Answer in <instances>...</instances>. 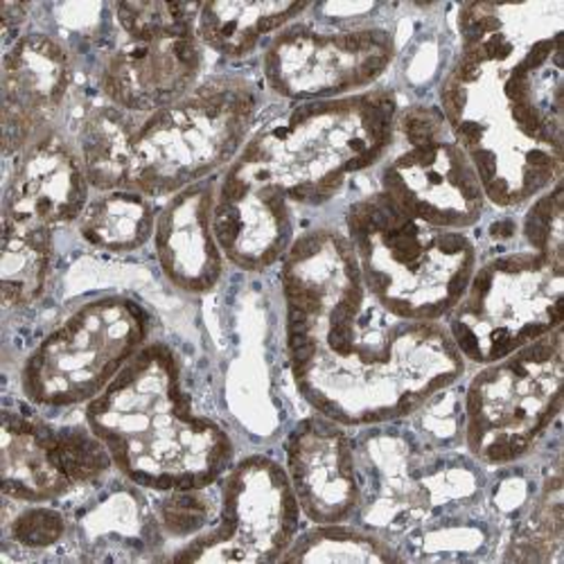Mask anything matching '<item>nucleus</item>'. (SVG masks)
I'll return each instance as SVG.
<instances>
[{
    "label": "nucleus",
    "instance_id": "nucleus-3",
    "mask_svg": "<svg viewBox=\"0 0 564 564\" xmlns=\"http://www.w3.org/2000/svg\"><path fill=\"white\" fill-rule=\"evenodd\" d=\"M400 109L393 88L375 86L262 120L217 181L213 226L226 262L251 273L280 264L301 232L299 210L330 204L387 159Z\"/></svg>",
    "mask_w": 564,
    "mask_h": 564
},
{
    "label": "nucleus",
    "instance_id": "nucleus-17",
    "mask_svg": "<svg viewBox=\"0 0 564 564\" xmlns=\"http://www.w3.org/2000/svg\"><path fill=\"white\" fill-rule=\"evenodd\" d=\"M290 486L307 524L355 522L361 486L348 427L312 413L290 430L285 445Z\"/></svg>",
    "mask_w": 564,
    "mask_h": 564
},
{
    "label": "nucleus",
    "instance_id": "nucleus-21",
    "mask_svg": "<svg viewBox=\"0 0 564 564\" xmlns=\"http://www.w3.org/2000/svg\"><path fill=\"white\" fill-rule=\"evenodd\" d=\"M312 3L282 0H213L202 3L197 34L208 53L228 62H242L288 25L303 19Z\"/></svg>",
    "mask_w": 564,
    "mask_h": 564
},
{
    "label": "nucleus",
    "instance_id": "nucleus-6",
    "mask_svg": "<svg viewBox=\"0 0 564 564\" xmlns=\"http://www.w3.org/2000/svg\"><path fill=\"white\" fill-rule=\"evenodd\" d=\"M357 432L361 503L355 524L395 549L434 524L477 512L488 499L486 467L465 449L434 445L413 427H402V420Z\"/></svg>",
    "mask_w": 564,
    "mask_h": 564
},
{
    "label": "nucleus",
    "instance_id": "nucleus-24",
    "mask_svg": "<svg viewBox=\"0 0 564 564\" xmlns=\"http://www.w3.org/2000/svg\"><path fill=\"white\" fill-rule=\"evenodd\" d=\"M159 206L133 191L93 193L77 230L79 238L105 253H133L154 238Z\"/></svg>",
    "mask_w": 564,
    "mask_h": 564
},
{
    "label": "nucleus",
    "instance_id": "nucleus-15",
    "mask_svg": "<svg viewBox=\"0 0 564 564\" xmlns=\"http://www.w3.org/2000/svg\"><path fill=\"white\" fill-rule=\"evenodd\" d=\"M75 55L68 45L43 30H28L0 64V124L3 154L14 161L32 140L57 124L75 86Z\"/></svg>",
    "mask_w": 564,
    "mask_h": 564
},
{
    "label": "nucleus",
    "instance_id": "nucleus-14",
    "mask_svg": "<svg viewBox=\"0 0 564 564\" xmlns=\"http://www.w3.org/2000/svg\"><path fill=\"white\" fill-rule=\"evenodd\" d=\"M116 475L109 449L82 425L3 406L0 492L12 503H59Z\"/></svg>",
    "mask_w": 564,
    "mask_h": 564
},
{
    "label": "nucleus",
    "instance_id": "nucleus-26",
    "mask_svg": "<svg viewBox=\"0 0 564 564\" xmlns=\"http://www.w3.org/2000/svg\"><path fill=\"white\" fill-rule=\"evenodd\" d=\"M280 562L296 564H387L404 562L402 553L382 535L355 522L310 524L301 529Z\"/></svg>",
    "mask_w": 564,
    "mask_h": 564
},
{
    "label": "nucleus",
    "instance_id": "nucleus-28",
    "mask_svg": "<svg viewBox=\"0 0 564 564\" xmlns=\"http://www.w3.org/2000/svg\"><path fill=\"white\" fill-rule=\"evenodd\" d=\"M202 3L178 0H124L109 6L118 32L127 39L197 32Z\"/></svg>",
    "mask_w": 564,
    "mask_h": 564
},
{
    "label": "nucleus",
    "instance_id": "nucleus-30",
    "mask_svg": "<svg viewBox=\"0 0 564 564\" xmlns=\"http://www.w3.org/2000/svg\"><path fill=\"white\" fill-rule=\"evenodd\" d=\"M522 247L564 264V187L562 181L524 206V215L517 226Z\"/></svg>",
    "mask_w": 564,
    "mask_h": 564
},
{
    "label": "nucleus",
    "instance_id": "nucleus-9",
    "mask_svg": "<svg viewBox=\"0 0 564 564\" xmlns=\"http://www.w3.org/2000/svg\"><path fill=\"white\" fill-rule=\"evenodd\" d=\"M564 325L492 364L463 389V449L486 469L527 460L562 413Z\"/></svg>",
    "mask_w": 564,
    "mask_h": 564
},
{
    "label": "nucleus",
    "instance_id": "nucleus-2",
    "mask_svg": "<svg viewBox=\"0 0 564 564\" xmlns=\"http://www.w3.org/2000/svg\"><path fill=\"white\" fill-rule=\"evenodd\" d=\"M438 86L488 206L517 210L564 174V3H467Z\"/></svg>",
    "mask_w": 564,
    "mask_h": 564
},
{
    "label": "nucleus",
    "instance_id": "nucleus-16",
    "mask_svg": "<svg viewBox=\"0 0 564 564\" xmlns=\"http://www.w3.org/2000/svg\"><path fill=\"white\" fill-rule=\"evenodd\" d=\"M197 32L127 39L100 59L96 82L105 102L133 116H150L187 96L206 68Z\"/></svg>",
    "mask_w": 564,
    "mask_h": 564
},
{
    "label": "nucleus",
    "instance_id": "nucleus-8",
    "mask_svg": "<svg viewBox=\"0 0 564 564\" xmlns=\"http://www.w3.org/2000/svg\"><path fill=\"white\" fill-rule=\"evenodd\" d=\"M152 312L129 294H98L70 307L21 364L19 387L36 409L96 400L154 337Z\"/></svg>",
    "mask_w": 564,
    "mask_h": 564
},
{
    "label": "nucleus",
    "instance_id": "nucleus-20",
    "mask_svg": "<svg viewBox=\"0 0 564 564\" xmlns=\"http://www.w3.org/2000/svg\"><path fill=\"white\" fill-rule=\"evenodd\" d=\"M217 181L213 176L185 187L156 215L152 245L159 269L174 290L191 296L215 292L228 264L213 226Z\"/></svg>",
    "mask_w": 564,
    "mask_h": 564
},
{
    "label": "nucleus",
    "instance_id": "nucleus-11",
    "mask_svg": "<svg viewBox=\"0 0 564 564\" xmlns=\"http://www.w3.org/2000/svg\"><path fill=\"white\" fill-rule=\"evenodd\" d=\"M378 191L411 217L447 230L469 232L488 210L473 161L438 105L427 102L400 109L395 143L378 165Z\"/></svg>",
    "mask_w": 564,
    "mask_h": 564
},
{
    "label": "nucleus",
    "instance_id": "nucleus-13",
    "mask_svg": "<svg viewBox=\"0 0 564 564\" xmlns=\"http://www.w3.org/2000/svg\"><path fill=\"white\" fill-rule=\"evenodd\" d=\"M213 524L172 551L170 562H280L299 531L303 512L285 467L267 454L238 458L217 484Z\"/></svg>",
    "mask_w": 564,
    "mask_h": 564
},
{
    "label": "nucleus",
    "instance_id": "nucleus-10",
    "mask_svg": "<svg viewBox=\"0 0 564 564\" xmlns=\"http://www.w3.org/2000/svg\"><path fill=\"white\" fill-rule=\"evenodd\" d=\"M443 325L467 366L520 350L564 325V264L527 247L479 258Z\"/></svg>",
    "mask_w": 564,
    "mask_h": 564
},
{
    "label": "nucleus",
    "instance_id": "nucleus-19",
    "mask_svg": "<svg viewBox=\"0 0 564 564\" xmlns=\"http://www.w3.org/2000/svg\"><path fill=\"white\" fill-rule=\"evenodd\" d=\"M68 514L66 551L73 560L143 562L167 557V540L148 490L120 475L86 490V497Z\"/></svg>",
    "mask_w": 564,
    "mask_h": 564
},
{
    "label": "nucleus",
    "instance_id": "nucleus-4",
    "mask_svg": "<svg viewBox=\"0 0 564 564\" xmlns=\"http://www.w3.org/2000/svg\"><path fill=\"white\" fill-rule=\"evenodd\" d=\"M84 422L109 449L116 475L150 495L210 488L238 460L230 432L197 409L183 359L163 339L84 406Z\"/></svg>",
    "mask_w": 564,
    "mask_h": 564
},
{
    "label": "nucleus",
    "instance_id": "nucleus-27",
    "mask_svg": "<svg viewBox=\"0 0 564 564\" xmlns=\"http://www.w3.org/2000/svg\"><path fill=\"white\" fill-rule=\"evenodd\" d=\"M70 538V514L57 503H19V510L3 514V551L23 560L45 557L66 549Z\"/></svg>",
    "mask_w": 564,
    "mask_h": 564
},
{
    "label": "nucleus",
    "instance_id": "nucleus-22",
    "mask_svg": "<svg viewBox=\"0 0 564 564\" xmlns=\"http://www.w3.org/2000/svg\"><path fill=\"white\" fill-rule=\"evenodd\" d=\"M55 262V230L3 217L0 301L6 312L32 307L48 288Z\"/></svg>",
    "mask_w": 564,
    "mask_h": 564
},
{
    "label": "nucleus",
    "instance_id": "nucleus-5",
    "mask_svg": "<svg viewBox=\"0 0 564 564\" xmlns=\"http://www.w3.org/2000/svg\"><path fill=\"white\" fill-rule=\"evenodd\" d=\"M341 230L368 292L406 321L443 323L481 258L467 230L420 221L378 187L348 204Z\"/></svg>",
    "mask_w": 564,
    "mask_h": 564
},
{
    "label": "nucleus",
    "instance_id": "nucleus-12",
    "mask_svg": "<svg viewBox=\"0 0 564 564\" xmlns=\"http://www.w3.org/2000/svg\"><path fill=\"white\" fill-rule=\"evenodd\" d=\"M398 57L395 32L380 23L303 21L262 51V82L288 105L337 100L380 86Z\"/></svg>",
    "mask_w": 564,
    "mask_h": 564
},
{
    "label": "nucleus",
    "instance_id": "nucleus-25",
    "mask_svg": "<svg viewBox=\"0 0 564 564\" xmlns=\"http://www.w3.org/2000/svg\"><path fill=\"white\" fill-rule=\"evenodd\" d=\"M514 522L503 544L501 560L508 562H560L564 540L562 475L560 458L538 488L517 508Z\"/></svg>",
    "mask_w": 564,
    "mask_h": 564
},
{
    "label": "nucleus",
    "instance_id": "nucleus-23",
    "mask_svg": "<svg viewBox=\"0 0 564 564\" xmlns=\"http://www.w3.org/2000/svg\"><path fill=\"white\" fill-rule=\"evenodd\" d=\"M138 116L109 102L90 107L73 133L93 193L124 191L129 148Z\"/></svg>",
    "mask_w": 564,
    "mask_h": 564
},
{
    "label": "nucleus",
    "instance_id": "nucleus-18",
    "mask_svg": "<svg viewBox=\"0 0 564 564\" xmlns=\"http://www.w3.org/2000/svg\"><path fill=\"white\" fill-rule=\"evenodd\" d=\"M90 197L93 187L75 138L55 124L10 161L3 217L57 230L77 224Z\"/></svg>",
    "mask_w": 564,
    "mask_h": 564
},
{
    "label": "nucleus",
    "instance_id": "nucleus-29",
    "mask_svg": "<svg viewBox=\"0 0 564 564\" xmlns=\"http://www.w3.org/2000/svg\"><path fill=\"white\" fill-rule=\"evenodd\" d=\"M215 486L159 492L152 499L156 522L167 544L176 542L178 546L213 524L219 508V492H213Z\"/></svg>",
    "mask_w": 564,
    "mask_h": 564
},
{
    "label": "nucleus",
    "instance_id": "nucleus-1",
    "mask_svg": "<svg viewBox=\"0 0 564 564\" xmlns=\"http://www.w3.org/2000/svg\"><path fill=\"white\" fill-rule=\"evenodd\" d=\"M278 267L288 366L314 413L387 425L465 378L443 323L400 318L368 292L341 226L301 230Z\"/></svg>",
    "mask_w": 564,
    "mask_h": 564
},
{
    "label": "nucleus",
    "instance_id": "nucleus-7",
    "mask_svg": "<svg viewBox=\"0 0 564 564\" xmlns=\"http://www.w3.org/2000/svg\"><path fill=\"white\" fill-rule=\"evenodd\" d=\"M262 90L245 75L204 77L174 105L138 116L127 187L150 199H170L219 176L260 124Z\"/></svg>",
    "mask_w": 564,
    "mask_h": 564
}]
</instances>
